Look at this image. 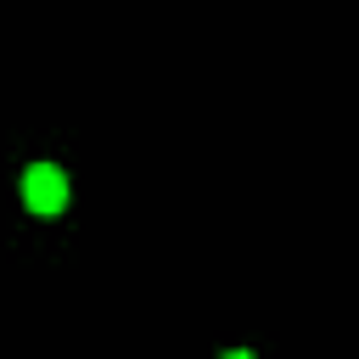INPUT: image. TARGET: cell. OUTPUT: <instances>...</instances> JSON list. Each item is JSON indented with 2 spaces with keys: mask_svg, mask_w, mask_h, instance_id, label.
<instances>
[{
  "mask_svg": "<svg viewBox=\"0 0 359 359\" xmlns=\"http://www.w3.org/2000/svg\"><path fill=\"white\" fill-rule=\"evenodd\" d=\"M67 196H73V185H67L62 163H28L22 168V208L34 219H56L67 208Z\"/></svg>",
  "mask_w": 359,
  "mask_h": 359,
  "instance_id": "cell-1",
  "label": "cell"
},
{
  "mask_svg": "<svg viewBox=\"0 0 359 359\" xmlns=\"http://www.w3.org/2000/svg\"><path fill=\"white\" fill-rule=\"evenodd\" d=\"M219 359H252V353H247V348H230V353H219Z\"/></svg>",
  "mask_w": 359,
  "mask_h": 359,
  "instance_id": "cell-2",
  "label": "cell"
}]
</instances>
